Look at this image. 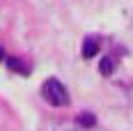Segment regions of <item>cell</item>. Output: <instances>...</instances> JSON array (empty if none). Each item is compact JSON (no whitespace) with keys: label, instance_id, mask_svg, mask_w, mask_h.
Wrapping results in <instances>:
<instances>
[{"label":"cell","instance_id":"cell-4","mask_svg":"<svg viewBox=\"0 0 133 131\" xmlns=\"http://www.w3.org/2000/svg\"><path fill=\"white\" fill-rule=\"evenodd\" d=\"M99 71H101L103 76H112V71H115V60H112V58H101Z\"/></svg>","mask_w":133,"mask_h":131},{"label":"cell","instance_id":"cell-5","mask_svg":"<svg viewBox=\"0 0 133 131\" xmlns=\"http://www.w3.org/2000/svg\"><path fill=\"white\" fill-rule=\"evenodd\" d=\"M78 124L80 127H94V124H96V117H94L92 113H80L78 115Z\"/></svg>","mask_w":133,"mask_h":131},{"label":"cell","instance_id":"cell-7","mask_svg":"<svg viewBox=\"0 0 133 131\" xmlns=\"http://www.w3.org/2000/svg\"><path fill=\"white\" fill-rule=\"evenodd\" d=\"M66 131H69V129H66Z\"/></svg>","mask_w":133,"mask_h":131},{"label":"cell","instance_id":"cell-6","mask_svg":"<svg viewBox=\"0 0 133 131\" xmlns=\"http://www.w3.org/2000/svg\"><path fill=\"white\" fill-rule=\"evenodd\" d=\"M2 60H5V51L0 48V62H2Z\"/></svg>","mask_w":133,"mask_h":131},{"label":"cell","instance_id":"cell-1","mask_svg":"<svg viewBox=\"0 0 133 131\" xmlns=\"http://www.w3.org/2000/svg\"><path fill=\"white\" fill-rule=\"evenodd\" d=\"M41 94H44V99L51 106H66L69 104V92H66V88L57 78H48L46 80L44 88H41Z\"/></svg>","mask_w":133,"mask_h":131},{"label":"cell","instance_id":"cell-3","mask_svg":"<svg viewBox=\"0 0 133 131\" xmlns=\"http://www.w3.org/2000/svg\"><path fill=\"white\" fill-rule=\"evenodd\" d=\"M7 67H9L12 71H18V74H30V67H28L21 58H9V60H7Z\"/></svg>","mask_w":133,"mask_h":131},{"label":"cell","instance_id":"cell-2","mask_svg":"<svg viewBox=\"0 0 133 131\" xmlns=\"http://www.w3.org/2000/svg\"><path fill=\"white\" fill-rule=\"evenodd\" d=\"M99 48H101V44H99V39H94V37H90V39L83 41V58H94L96 53H99Z\"/></svg>","mask_w":133,"mask_h":131}]
</instances>
